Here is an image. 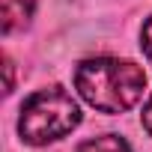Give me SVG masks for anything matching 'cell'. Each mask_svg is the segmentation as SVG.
Masks as SVG:
<instances>
[{
	"label": "cell",
	"instance_id": "obj_7",
	"mask_svg": "<svg viewBox=\"0 0 152 152\" xmlns=\"http://www.w3.org/2000/svg\"><path fill=\"white\" fill-rule=\"evenodd\" d=\"M3 63H6V93H12V87H15V81H12V60L6 57Z\"/></svg>",
	"mask_w": 152,
	"mask_h": 152
},
{
	"label": "cell",
	"instance_id": "obj_3",
	"mask_svg": "<svg viewBox=\"0 0 152 152\" xmlns=\"http://www.w3.org/2000/svg\"><path fill=\"white\" fill-rule=\"evenodd\" d=\"M33 12H36V0H0V30H3V36L24 30Z\"/></svg>",
	"mask_w": 152,
	"mask_h": 152
},
{
	"label": "cell",
	"instance_id": "obj_2",
	"mask_svg": "<svg viewBox=\"0 0 152 152\" xmlns=\"http://www.w3.org/2000/svg\"><path fill=\"white\" fill-rule=\"evenodd\" d=\"M81 122V107L63 87H45L21 104L18 134L30 146H45L66 137Z\"/></svg>",
	"mask_w": 152,
	"mask_h": 152
},
{
	"label": "cell",
	"instance_id": "obj_5",
	"mask_svg": "<svg viewBox=\"0 0 152 152\" xmlns=\"http://www.w3.org/2000/svg\"><path fill=\"white\" fill-rule=\"evenodd\" d=\"M140 48H143V57L152 63V15L143 21V27H140Z\"/></svg>",
	"mask_w": 152,
	"mask_h": 152
},
{
	"label": "cell",
	"instance_id": "obj_1",
	"mask_svg": "<svg viewBox=\"0 0 152 152\" xmlns=\"http://www.w3.org/2000/svg\"><path fill=\"white\" fill-rule=\"evenodd\" d=\"M75 90L102 113H122L134 107L146 90V75L131 60L93 57L75 69Z\"/></svg>",
	"mask_w": 152,
	"mask_h": 152
},
{
	"label": "cell",
	"instance_id": "obj_4",
	"mask_svg": "<svg viewBox=\"0 0 152 152\" xmlns=\"http://www.w3.org/2000/svg\"><path fill=\"white\" fill-rule=\"evenodd\" d=\"M78 152H131V146L116 134H102V137H93V140L81 143Z\"/></svg>",
	"mask_w": 152,
	"mask_h": 152
},
{
	"label": "cell",
	"instance_id": "obj_6",
	"mask_svg": "<svg viewBox=\"0 0 152 152\" xmlns=\"http://www.w3.org/2000/svg\"><path fill=\"white\" fill-rule=\"evenodd\" d=\"M140 119H143V128L152 134V93H149V99H146V104H143V113H140Z\"/></svg>",
	"mask_w": 152,
	"mask_h": 152
}]
</instances>
